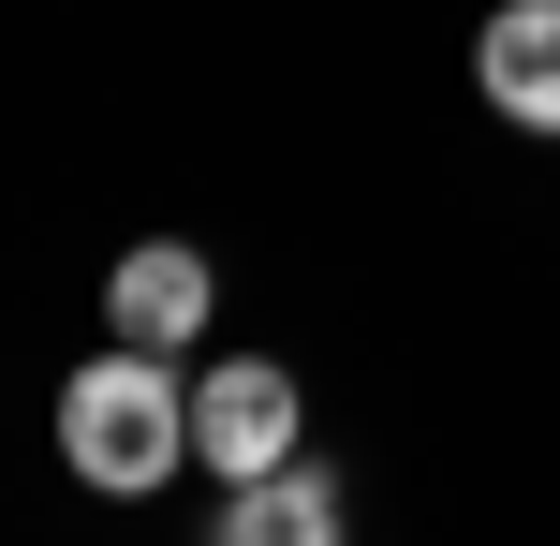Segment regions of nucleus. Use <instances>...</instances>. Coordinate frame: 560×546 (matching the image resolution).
Returning <instances> with one entry per match:
<instances>
[{"label":"nucleus","mask_w":560,"mask_h":546,"mask_svg":"<svg viewBox=\"0 0 560 546\" xmlns=\"http://www.w3.org/2000/svg\"><path fill=\"white\" fill-rule=\"evenodd\" d=\"M236 546H339V488H325L310 458L252 473V488H236Z\"/></svg>","instance_id":"39448f33"},{"label":"nucleus","mask_w":560,"mask_h":546,"mask_svg":"<svg viewBox=\"0 0 560 546\" xmlns=\"http://www.w3.org/2000/svg\"><path fill=\"white\" fill-rule=\"evenodd\" d=\"M59 458L89 473L104 502H148V488H177L192 473V384L163 370V355H89L74 384H59Z\"/></svg>","instance_id":"f257e3e1"},{"label":"nucleus","mask_w":560,"mask_h":546,"mask_svg":"<svg viewBox=\"0 0 560 546\" xmlns=\"http://www.w3.org/2000/svg\"><path fill=\"white\" fill-rule=\"evenodd\" d=\"M472 74H487V104H502L516 133H560V0H502L487 45H472Z\"/></svg>","instance_id":"7ed1b4c3"},{"label":"nucleus","mask_w":560,"mask_h":546,"mask_svg":"<svg viewBox=\"0 0 560 546\" xmlns=\"http://www.w3.org/2000/svg\"><path fill=\"white\" fill-rule=\"evenodd\" d=\"M295 429H310V399H295V370H280V355H222V370L192 384V458L222 473V488L280 473V458H295Z\"/></svg>","instance_id":"f03ea898"},{"label":"nucleus","mask_w":560,"mask_h":546,"mask_svg":"<svg viewBox=\"0 0 560 546\" xmlns=\"http://www.w3.org/2000/svg\"><path fill=\"white\" fill-rule=\"evenodd\" d=\"M222 546H236V532H222Z\"/></svg>","instance_id":"423d86ee"},{"label":"nucleus","mask_w":560,"mask_h":546,"mask_svg":"<svg viewBox=\"0 0 560 546\" xmlns=\"http://www.w3.org/2000/svg\"><path fill=\"white\" fill-rule=\"evenodd\" d=\"M207 295H222V281H207V252L148 236V252L118 266V295H104V311H118V340H133V355H177V340H207Z\"/></svg>","instance_id":"20e7f679"}]
</instances>
